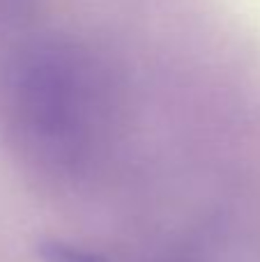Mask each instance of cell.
<instances>
[{
    "label": "cell",
    "mask_w": 260,
    "mask_h": 262,
    "mask_svg": "<svg viewBox=\"0 0 260 262\" xmlns=\"http://www.w3.org/2000/svg\"><path fill=\"white\" fill-rule=\"evenodd\" d=\"M118 104L113 69L81 39L44 35L0 62V115L23 149L46 163H81L101 143Z\"/></svg>",
    "instance_id": "6da1fadb"
},
{
    "label": "cell",
    "mask_w": 260,
    "mask_h": 262,
    "mask_svg": "<svg viewBox=\"0 0 260 262\" xmlns=\"http://www.w3.org/2000/svg\"><path fill=\"white\" fill-rule=\"evenodd\" d=\"M30 0H0V18L5 16H14L18 9H23Z\"/></svg>",
    "instance_id": "7a4b0ae2"
}]
</instances>
